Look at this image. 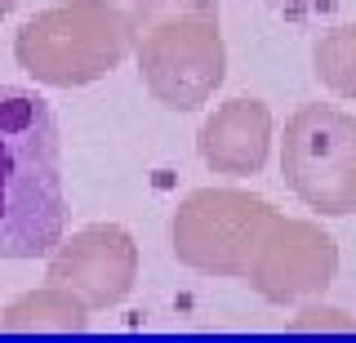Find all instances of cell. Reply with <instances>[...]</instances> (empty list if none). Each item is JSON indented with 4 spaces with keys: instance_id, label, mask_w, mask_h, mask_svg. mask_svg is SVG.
<instances>
[{
    "instance_id": "cell-10",
    "label": "cell",
    "mask_w": 356,
    "mask_h": 343,
    "mask_svg": "<svg viewBox=\"0 0 356 343\" xmlns=\"http://www.w3.org/2000/svg\"><path fill=\"white\" fill-rule=\"evenodd\" d=\"M312 63H316V76L325 90L356 103V27L325 31L316 40V49H312Z\"/></svg>"
},
{
    "instance_id": "cell-7",
    "label": "cell",
    "mask_w": 356,
    "mask_h": 343,
    "mask_svg": "<svg viewBox=\"0 0 356 343\" xmlns=\"http://www.w3.org/2000/svg\"><path fill=\"white\" fill-rule=\"evenodd\" d=\"M334 272H339V246L330 232H321V223L307 218L281 214L250 268V285L267 303H303L325 290Z\"/></svg>"
},
{
    "instance_id": "cell-8",
    "label": "cell",
    "mask_w": 356,
    "mask_h": 343,
    "mask_svg": "<svg viewBox=\"0 0 356 343\" xmlns=\"http://www.w3.org/2000/svg\"><path fill=\"white\" fill-rule=\"evenodd\" d=\"M200 161L214 174H259L272 147V112L259 98H232V103L214 107V116L200 125L196 134Z\"/></svg>"
},
{
    "instance_id": "cell-5",
    "label": "cell",
    "mask_w": 356,
    "mask_h": 343,
    "mask_svg": "<svg viewBox=\"0 0 356 343\" xmlns=\"http://www.w3.org/2000/svg\"><path fill=\"white\" fill-rule=\"evenodd\" d=\"M281 174L316 214L356 209V120L330 103H307L285 120Z\"/></svg>"
},
{
    "instance_id": "cell-9",
    "label": "cell",
    "mask_w": 356,
    "mask_h": 343,
    "mask_svg": "<svg viewBox=\"0 0 356 343\" xmlns=\"http://www.w3.org/2000/svg\"><path fill=\"white\" fill-rule=\"evenodd\" d=\"M89 326V308L63 285H40V290L14 298L0 312V330L9 335H40V330H58V335H81Z\"/></svg>"
},
{
    "instance_id": "cell-4",
    "label": "cell",
    "mask_w": 356,
    "mask_h": 343,
    "mask_svg": "<svg viewBox=\"0 0 356 343\" xmlns=\"http://www.w3.org/2000/svg\"><path fill=\"white\" fill-rule=\"evenodd\" d=\"M276 209L254 192L241 187H200L174 209L170 241L174 259L200 276L222 281H250V268L259 259L276 228Z\"/></svg>"
},
{
    "instance_id": "cell-1",
    "label": "cell",
    "mask_w": 356,
    "mask_h": 343,
    "mask_svg": "<svg viewBox=\"0 0 356 343\" xmlns=\"http://www.w3.org/2000/svg\"><path fill=\"white\" fill-rule=\"evenodd\" d=\"M67 237L63 138L49 103L0 85V259H44Z\"/></svg>"
},
{
    "instance_id": "cell-3",
    "label": "cell",
    "mask_w": 356,
    "mask_h": 343,
    "mask_svg": "<svg viewBox=\"0 0 356 343\" xmlns=\"http://www.w3.org/2000/svg\"><path fill=\"white\" fill-rule=\"evenodd\" d=\"M134 54V18L111 0H67L18 27L14 58L49 90H81Z\"/></svg>"
},
{
    "instance_id": "cell-11",
    "label": "cell",
    "mask_w": 356,
    "mask_h": 343,
    "mask_svg": "<svg viewBox=\"0 0 356 343\" xmlns=\"http://www.w3.org/2000/svg\"><path fill=\"white\" fill-rule=\"evenodd\" d=\"M14 5H18V0H0V23L9 18V9H14Z\"/></svg>"
},
{
    "instance_id": "cell-2",
    "label": "cell",
    "mask_w": 356,
    "mask_h": 343,
    "mask_svg": "<svg viewBox=\"0 0 356 343\" xmlns=\"http://www.w3.org/2000/svg\"><path fill=\"white\" fill-rule=\"evenodd\" d=\"M134 58L156 103L196 112L227 76L214 0H134Z\"/></svg>"
},
{
    "instance_id": "cell-6",
    "label": "cell",
    "mask_w": 356,
    "mask_h": 343,
    "mask_svg": "<svg viewBox=\"0 0 356 343\" xmlns=\"http://www.w3.org/2000/svg\"><path fill=\"white\" fill-rule=\"evenodd\" d=\"M44 281L72 290L89 312L98 308L125 303L134 281H138V246L125 228L116 223H94L81 228L72 237L58 241V250L49 254Z\"/></svg>"
}]
</instances>
